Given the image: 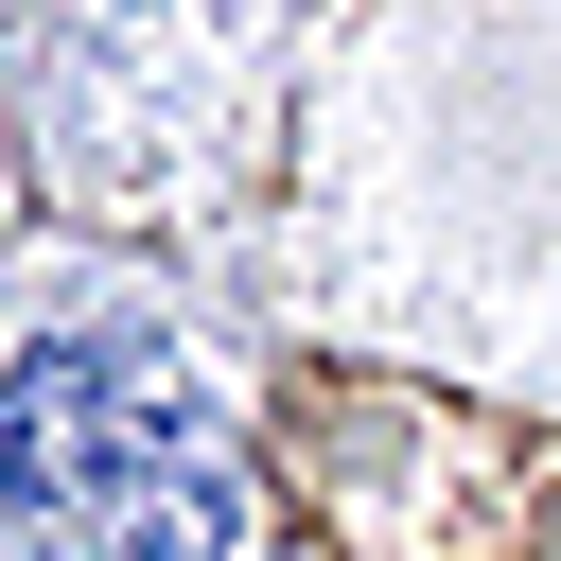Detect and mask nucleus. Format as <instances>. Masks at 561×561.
<instances>
[{
	"label": "nucleus",
	"mask_w": 561,
	"mask_h": 561,
	"mask_svg": "<svg viewBox=\"0 0 561 561\" xmlns=\"http://www.w3.org/2000/svg\"><path fill=\"white\" fill-rule=\"evenodd\" d=\"M0 526L70 561H210L228 456L175 368H140L123 333H53L0 368Z\"/></svg>",
	"instance_id": "f257e3e1"
}]
</instances>
